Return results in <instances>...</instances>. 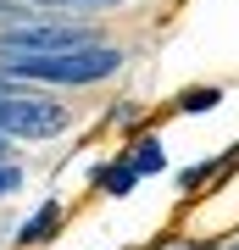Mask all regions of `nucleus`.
Here are the masks:
<instances>
[{
  "label": "nucleus",
  "instance_id": "nucleus-12",
  "mask_svg": "<svg viewBox=\"0 0 239 250\" xmlns=\"http://www.w3.org/2000/svg\"><path fill=\"white\" fill-rule=\"evenodd\" d=\"M173 250H189V245H173Z\"/></svg>",
  "mask_w": 239,
  "mask_h": 250
},
{
  "label": "nucleus",
  "instance_id": "nucleus-6",
  "mask_svg": "<svg viewBox=\"0 0 239 250\" xmlns=\"http://www.w3.org/2000/svg\"><path fill=\"white\" fill-rule=\"evenodd\" d=\"M17 22H28V11L17 0H0V28H17Z\"/></svg>",
  "mask_w": 239,
  "mask_h": 250
},
{
  "label": "nucleus",
  "instance_id": "nucleus-1",
  "mask_svg": "<svg viewBox=\"0 0 239 250\" xmlns=\"http://www.w3.org/2000/svg\"><path fill=\"white\" fill-rule=\"evenodd\" d=\"M117 56L111 45H78V50H56V56H17L6 62L11 78H28V83H95V78H111L117 72Z\"/></svg>",
  "mask_w": 239,
  "mask_h": 250
},
{
  "label": "nucleus",
  "instance_id": "nucleus-11",
  "mask_svg": "<svg viewBox=\"0 0 239 250\" xmlns=\"http://www.w3.org/2000/svg\"><path fill=\"white\" fill-rule=\"evenodd\" d=\"M0 150H6V134H0Z\"/></svg>",
  "mask_w": 239,
  "mask_h": 250
},
{
  "label": "nucleus",
  "instance_id": "nucleus-2",
  "mask_svg": "<svg viewBox=\"0 0 239 250\" xmlns=\"http://www.w3.org/2000/svg\"><path fill=\"white\" fill-rule=\"evenodd\" d=\"M78 45H95V34L62 28V22H17V28H0V62H17V56H56V50H78Z\"/></svg>",
  "mask_w": 239,
  "mask_h": 250
},
{
  "label": "nucleus",
  "instance_id": "nucleus-8",
  "mask_svg": "<svg viewBox=\"0 0 239 250\" xmlns=\"http://www.w3.org/2000/svg\"><path fill=\"white\" fill-rule=\"evenodd\" d=\"M212 100H217V89H200V95H189L184 106H189V111H206V106H212Z\"/></svg>",
  "mask_w": 239,
  "mask_h": 250
},
{
  "label": "nucleus",
  "instance_id": "nucleus-7",
  "mask_svg": "<svg viewBox=\"0 0 239 250\" xmlns=\"http://www.w3.org/2000/svg\"><path fill=\"white\" fill-rule=\"evenodd\" d=\"M156 167H161V150H156V145H145L139 161H133V172H156Z\"/></svg>",
  "mask_w": 239,
  "mask_h": 250
},
{
  "label": "nucleus",
  "instance_id": "nucleus-3",
  "mask_svg": "<svg viewBox=\"0 0 239 250\" xmlns=\"http://www.w3.org/2000/svg\"><path fill=\"white\" fill-rule=\"evenodd\" d=\"M67 128V111L56 100H34V95H0V134L6 139H50Z\"/></svg>",
  "mask_w": 239,
  "mask_h": 250
},
{
  "label": "nucleus",
  "instance_id": "nucleus-10",
  "mask_svg": "<svg viewBox=\"0 0 239 250\" xmlns=\"http://www.w3.org/2000/svg\"><path fill=\"white\" fill-rule=\"evenodd\" d=\"M0 95H11V83H6V78H0Z\"/></svg>",
  "mask_w": 239,
  "mask_h": 250
},
{
  "label": "nucleus",
  "instance_id": "nucleus-4",
  "mask_svg": "<svg viewBox=\"0 0 239 250\" xmlns=\"http://www.w3.org/2000/svg\"><path fill=\"white\" fill-rule=\"evenodd\" d=\"M56 217H62V206H39V211L28 217V228L17 233V239H22V245H34V239H44V233L56 228Z\"/></svg>",
  "mask_w": 239,
  "mask_h": 250
},
{
  "label": "nucleus",
  "instance_id": "nucleus-5",
  "mask_svg": "<svg viewBox=\"0 0 239 250\" xmlns=\"http://www.w3.org/2000/svg\"><path fill=\"white\" fill-rule=\"evenodd\" d=\"M133 178H139L133 167H111V172H106V189H111V195H128V189H133Z\"/></svg>",
  "mask_w": 239,
  "mask_h": 250
},
{
  "label": "nucleus",
  "instance_id": "nucleus-9",
  "mask_svg": "<svg viewBox=\"0 0 239 250\" xmlns=\"http://www.w3.org/2000/svg\"><path fill=\"white\" fill-rule=\"evenodd\" d=\"M44 6H123V0H44Z\"/></svg>",
  "mask_w": 239,
  "mask_h": 250
}]
</instances>
